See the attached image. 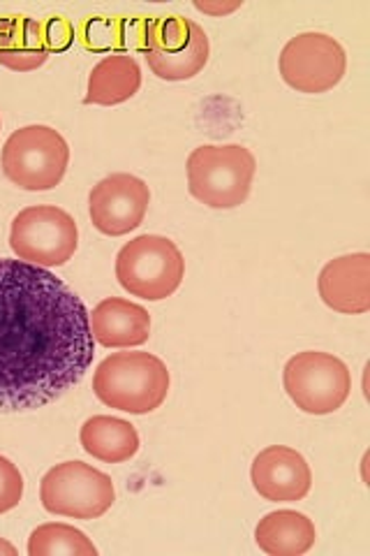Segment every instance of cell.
I'll use <instances>...</instances> for the list:
<instances>
[{"label":"cell","instance_id":"obj_1","mask_svg":"<svg viewBox=\"0 0 370 556\" xmlns=\"http://www.w3.org/2000/svg\"><path fill=\"white\" fill-rule=\"evenodd\" d=\"M95 355L88 308L49 269L0 260V413L56 402Z\"/></svg>","mask_w":370,"mask_h":556},{"label":"cell","instance_id":"obj_2","mask_svg":"<svg viewBox=\"0 0 370 556\" xmlns=\"http://www.w3.org/2000/svg\"><path fill=\"white\" fill-rule=\"evenodd\" d=\"M130 47L142 51L151 73L165 81H186L200 75L210 54L204 28L179 14L135 20Z\"/></svg>","mask_w":370,"mask_h":556},{"label":"cell","instance_id":"obj_3","mask_svg":"<svg viewBox=\"0 0 370 556\" xmlns=\"http://www.w3.org/2000/svg\"><path fill=\"white\" fill-rule=\"evenodd\" d=\"M169 371L151 353H114L93 374V392L104 406L130 415H146L165 404Z\"/></svg>","mask_w":370,"mask_h":556},{"label":"cell","instance_id":"obj_4","mask_svg":"<svg viewBox=\"0 0 370 556\" xmlns=\"http://www.w3.org/2000/svg\"><path fill=\"white\" fill-rule=\"evenodd\" d=\"M190 195L210 208H234L251 195L257 161L241 144H204L190 153Z\"/></svg>","mask_w":370,"mask_h":556},{"label":"cell","instance_id":"obj_5","mask_svg":"<svg viewBox=\"0 0 370 556\" xmlns=\"http://www.w3.org/2000/svg\"><path fill=\"white\" fill-rule=\"evenodd\" d=\"M186 260L179 247L161 235H142L128 241L116 255V278L132 298L161 302L181 288Z\"/></svg>","mask_w":370,"mask_h":556},{"label":"cell","instance_id":"obj_6","mask_svg":"<svg viewBox=\"0 0 370 556\" xmlns=\"http://www.w3.org/2000/svg\"><path fill=\"white\" fill-rule=\"evenodd\" d=\"M69 163L65 137L49 126H26L14 130L3 147V174L22 190L42 193L56 188Z\"/></svg>","mask_w":370,"mask_h":556},{"label":"cell","instance_id":"obj_7","mask_svg":"<svg viewBox=\"0 0 370 556\" xmlns=\"http://www.w3.org/2000/svg\"><path fill=\"white\" fill-rule=\"evenodd\" d=\"M79 247L75 218L59 206L38 204L20 212L12 220L10 249L22 263L51 269L73 260Z\"/></svg>","mask_w":370,"mask_h":556},{"label":"cell","instance_id":"obj_8","mask_svg":"<svg viewBox=\"0 0 370 556\" xmlns=\"http://www.w3.org/2000/svg\"><path fill=\"white\" fill-rule=\"evenodd\" d=\"M40 501L51 515L98 519L114 506L116 490L112 478L98 468L84 462H63L42 478Z\"/></svg>","mask_w":370,"mask_h":556},{"label":"cell","instance_id":"obj_9","mask_svg":"<svg viewBox=\"0 0 370 556\" xmlns=\"http://www.w3.org/2000/svg\"><path fill=\"white\" fill-rule=\"evenodd\" d=\"M283 386L296 408L308 415H329L347 402L352 374L336 355L306 351L285 364Z\"/></svg>","mask_w":370,"mask_h":556},{"label":"cell","instance_id":"obj_10","mask_svg":"<svg viewBox=\"0 0 370 556\" xmlns=\"http://www.w3.org/2000/svg\"><path fill=\"white\" fill-rule=\"evenodd\" d=\"M280 77L298 93H327L345 77L343 45L327 33H302L292 38L278 59Z\"/></svg>","mask_w":370,"mask_h":556},{"label":"cell","instance_id":"obj_11","mask_svg":"<svg viewBox=\"0 0 370 556\" xmlns=\"http://www.w3.org/2000/svg\"><path fill=\"white\" fill-rule=\"evenodd\" d=\"M151 204L149 186L135 174H110L88 195V214L95 230L107 237L130 235L142 225Z\"/></svg>","mask_w":370,"mask_h":556},{"label":"cell","instance_id":"obj_12","mask_svg":"<svg viewBox=\"0 0 370 556\" xmlns=\"http://www.w3.org/2000/svg\"><path fill=\"white\" fill-rule=\"evenodd\" d=\"M251 480L264 501L294 503L308 496L312 471L302 452L285 445H271L255 457Z\"/></svg>","mask_w":370,"mask_h":556},{"label":"cell","instance_id":"obj_13","mask_svg":"<svg viewBox=\"0 0 370 556\" xmlns=\"http://www.w3.org/2000/svg\"><path fill=\"white\" fill-rule=\"evenodd\" d=\"M317 290L329 308L345 316L370 311V255L349 253L331 260L317 278Z\"/></svg>","mask_w":370,"mask_h":556},{"label":"cell","instance_id":"obj_14","mask_svg":"<svg viewBox=\"0 0 370 556\" xmlns=\"http://www.w3.org/2000/svg\"><path fill=\"white\" fill-rule=\"evenodd\" d=\"M88 318L95 343L104 348H137L151 337L149 311L130 300H102Z\"/></svg>","mask_w":370,"mask_h":556},{"label":"cell","instance_id":"obj_15","mask_svg":"<svg viewBox=\"0 0 370 556\" xmlns=\"http://www.w3.org/2000/svg\"><path fill=\"white\" fill-rule=\"evenodd\" d=\"M42 22L26 14L0 16V65L12 73H33L47 63Z\"/></svg>","mask_w":370,"mask_h":556},{"label":"cell","instance_id":"obj_16","mask_svg":"<svg viewBox=\"0 0 370 556\" xmlns=\"http://www.w3.org/2000/svg\"><path fill=\"white\" fill-rule=\"evenodd\" d=\"M317 541L312 519L296 510H278L259 519L255 543L271 556H302Z\"/></svg>","mask_w":370,"mask_h":556},{"label":"cell","instance_id":"obj_17","mask_svg":"<svg viewBox=\"0 0 370 556\" xmlns=\"http://www.w3.org/2000/svg\"><path fill=\"white\" fill-rule=\"evenodd\" d=\"M142 86V70L139 63L128 54L104 56L88 77L86 104H102V108H114V104L128 102L137 96Z\"/></svg>","mask_w":370,"mask_h":556},{"label":"cell","instance_id":"obj_18","mask_svg":"<svg viewBox=\"0 0 370 556\" xmlns=\"http://www.w3.org/2000/svg\"><path fill=\"white\" fill-rule=\"evenodd\" d=\"M81 447L104 464H123L139 452V433L135 425L112 415L88 417L79 431Z\"/></svg>","mask_w":370,"mask_h":556},{"label":"cell","instance_id":"obj_19","mask_svg":"<svg viewBox=\"0 0 370 556\" xmlns=\"http://www.w3.org/2000/svg\"><path fill=\"white\" fill-rule=\"evenodd\" d=\"M28 554L30 556H95L98 547L88 541L86 533L79 529L51 521L35 529L28 538Z\"/></svg>","mask_w":370,"mask_h":556},{"label":"cell","instance_id":"obj_20","mask_svg":"<svg viewBox=\"0 0 370 556\" xmlns=\"http://www.w3.org/2000/svg\"><path fill=\"white\" fill-rule=\"evenodd\" d=\"M130 30L132 22H120V20H110V16H91L84 24L81 30V40L86 47H91L95 51H107V49H123L130 47Z\"/></svg>","mask_w":370,"mask_h":556},{"label":"cell","instance_id":"obj_21","mask_svg":"<svg viewBox=\"0 0 370 556\" xmlns=\"http://www.w3.org/2000/svg\"><path fill=\"white\" fill-rule=\"evenodd\" d=\"M24 498V476L8 457L0 455V515L20 506Z\"/></svg>","mask_w":370,"mask_h":556},{"label":"cell","instance_id":"obj_22","mask_svg":"<svg viewBox=\"0 0 370 556\" xmlns=\"http://www.w3.org/2000/svg\"><path fill=\"white\" fill-rule=\"evenodd\" d=\"M42 33H44V42H47L49 54H54V51H63L75 42V28L63 14H54V16H49L47 22H42Z\"/></svg>","mask_w":370,"mask_h":556},{"label":"cell","instance_id":"obj_23","mask_svg":"<svg viewBox=\"0 0 370 556\" xmlns=\"http://www.w3.org/2000/svg\"><path fill=\"white\" fill-rule=\"evenodd\" d=\"M195 8L204 14H214V16H222V14H229L241 8V3H229V5H210V3H195Z\"/></svg>","mask_w":370,"mask_h":556},{"label":"cell","instance_id":"obj_24","mask_svg":"<svg viewBox=\"0 0 370 556\" xmlns=\"http://www.w3.org/2000/svg\"><path fill=\"white\" fill-rule=\"evenodd\" d=\"M0 556H16V547L8 543L5 538H0Z\"/></svg>","mask_w":370,"mask_h":556},{"label":"cell","instance_id":"obj_25","mask_svg":"<svg viewBox=\"0 0 370 556\" xmlns=\"http://www.w3.org/2000/svg\"><path fill=\"white\" fill-rule=\"evenodd\" d=\"M0 126H3V121H0Z\"/></svg>","mask_w":370,"mask_h":556}]
</instances>
